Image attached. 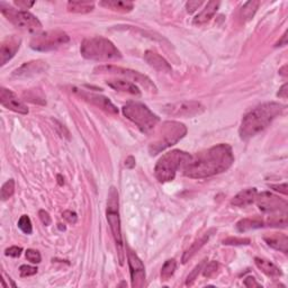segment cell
<instances>
[{"label": "cell", "instance_id": "cell-1", "mask_svg": "<svg viewBox=\"0 0 288 288\" xmlns=\"http://www.w3.org/2000/svg\"><path fill=\"white\" fill-rule=\"evenodd\" d=\"M233 162L234 154L232 147L228 144L221 143L192 156L190 162L184 169V173L193 179H203L226 171Z\"/></svg>", "mask_w": 288, "mask_h": 288}, {"label": "cell", "instance_id": "cell-2", "mask_svg": "<svg viewBox=\"0 0 288 288\" xmlns=\"http://www.w3.org/2000/svg\"><path fill=\"white\" fill-rule=\"evenodd\" d=\"M283 111L284 106L278 103H266L253 108L241 122L239 129L241 140L247 141L268 128L275 118L281 115Z\"/></svg>", "mask_w": 288, "mask_h": 288}, {"label": "cell", "instance_id": "cell-3", "mask_svg": "<svg viewBox=\"0 0 288 288\" xmlns=\"http://www.w3.org/2000/svg\"><path fill=\"white\" fill-rule=\"evenodd\" d=\"M153 131H155L153 141L149 145V152L151 155H156L161 151L175 145L187 134V128L183 123L176 121L163 122Z\"/></svg>", "mask_w": 288, "mask_h": 288}, {"label": "cell", "instance_id": "cell-4", "mask_svg": "<svg viewBox=\"0 0 288 288\" xmlns=\"http://www.w3.org/2000/svg\"><path fill=\"white\" fill-rule=\"evenodd\" d=\"M80 53L87 60L99 62L115 61L122 58L121 51L113 42L101 36L83 40L80 46Z\"/></svg>", "mask_w": 288, "mask_h": 288}, {"label": "cell", "instance_id": "cell-5", "mask_svg": "<svg viewBox=\"0 0 288 288\" xmlns=\"http://www.w3.org/2000/svg\"><path fill=\"white\" fill-rule=\"evenodd\" d=\"M192 156L189 153L181 150H172L167 152L158 160L154 168L155 178L160 183H169L175 179L177 171L186 168L190 162Z\"/></svg>", "mask_w": 288, "mask_h": 288}, {"label": "cell", "instance_id": "cell-6", "mask_svg": "<svg viewBox=\"0 0 288 288\" xmlns=\"http://www.w3.org/2000/svg\"><path fill=\"white\" fill-rule=\"evenodd\" d=\"M122 112L124 116L133 122L143 133L152 132L160 122V118L150 108L139 101H129L123 106Z\"/></svg>", "mask_w": 288, "mask_h": 288}, {"label": "cell", "instance_id": "cell-7", "mask_svg": "<svg viewBox=\"0 0 288 288\" xmlns=\"http://www.w3.org/2000/svg\"><path fill=\"white\" fill-rule=\"evenodd\" d=\"M106 217L111 227L114 240H115L118 259L120 264H124V250H123V238H122V228H121V218L120 213H118V194L115 187H111L108 194V203H107V213Z\"/></svg>", "mask_w": 288, "mask_h": 288}, {"label": "cell", "instance_id": "cell-8", "mask_svg": "<svg viewBox=\"0 0 288 288\" xmlns=\"http://www.w3.org/2000/svg\"><path fill=\"white\" fill-rule=\"evenodd\" d=\"M0 10L1 14L15 25L17 28L28 33H39L42 29V24L36 16L27 10H17L6 2H0Z\"/></svg>", "mask_w": 288, "mask_h": 288}, {"label": "cell", "instance_id": "cell-9", "mask_svg": "<svg viewBox=\"0 0 288 288\" xmlns=\"http://www.w3.org/2000/svg\"><path fill=\"white\" fill-rule=\"evenodd\" d=\"M94 72L97 74H112V75H117V77L126 78V80L129 79L133 83L141 84V86L144 89H146L147 91L156 92V87L154 86V83L151 81V79L149 77H146L145 74L140 73L139 71L125 69V68L117 67V66L105 65V66H99L95 68Z\"/></svg>", "mask_w": 288, "mask_h": 288}, {"label": "cell", "instance_id": "cell-10", "mask_svg": "<svg viewBox=\"0 0 288 288\" xmlns=\"http://www.w3.org/2000/svg\"><path fill=\"white\" fill-rule=\"evenodd\" d=\"M70 37L66 32L62 31H49L37 33L33 36L31 41V48L39 52H49L60 49L61 46L69 43Z\"/></svg>", "mask_w": 288, "mask_h": 288}, {"label": "cell", "instance_id": "cell-11", "mask_svg": "<svg viewBox=\"0 0 288 288\" xmlns=\"http://www.w3.org/2000/svg\"><path fill=\"white\" fill-rule=\"evenodd\" d=\"M162 112L172 117H195L205 112V107L198 101L183 100L163 106Z\"/></svg>", "mask_w": 288, "mask_h": 288}, {"label": "cell", "instance_id": "cell-12", "mask_svg": "<svg viewBox=\"0 0 288 288\" xmlns=\"http://www.w3.org/2000/svg\"><path fill=\"white\" fill-rule=\"evenodd\" d=\"M71 90L74 95L79 96L80 98L83 99L84 101H87V103L100 108L101 111H104L108 114H112V115H116V114H118L117 107L112 103L111 99L107 98V97H105L103 95L94 94V92H89L77 87H72Z\"/></svg>", "mask_w": 288, "mask_h": 288}, {"label": "cell", "instance_id": "cell-13", "mask_svg": "<svg viewBox=\"0 0 288 288\" xmlns=\"http://www.w3.org/2000/svg\"><path fill=\"white\" fill-rule=\"evenodd\" d=\"M257 205L265 213H278V212H287L288 204L285 200L276 196L269 192H264L257 195Z\"/></svg>", "mask_w": 288, "mask_h": 288}, {"label": "cell", "instance_id": "cell-14", "mask_svg": "<svg viewBox=\"0 0 288 288\" xmlns=\"http://www.w3.org/2000/svg\"><path fill=\"white\" fill-rule=\"evenodd\" d=\"M128 260L130 266L132 286L142 287L144 282H145V269H144L143 262L131 249H129L128 251Z\"/></svg>", "mask_w": 288, "mask_h": 288}, {"label": "cell", "instance_id": "cell-15", "mask_svg": "<svg viewBox=\"0 0 288 288\" xmlns=\"http://www.w3.org/2000/svg\"><path fill=\"white\" fill-rule=\"evenodd\" d=\"M0 103L9 111H12L18 114H23L26 115L28 114V108L18 97H17L14 92L7 88L0 89Z\"/></svg>", "mask_w": 288, "mask_h": 288}, {"label": "cell", "instance_id": "cell-16", "mask_svg": "<svg viewBox=\"0 0 288 288\" xmlns=\"http://www.w3.org/2000/svg\"><path fill=\"white\" fill-rule=\"evenodd\" d=\"M48 69H49L48 63L44 61H42V60L29 61V62H25L24 65H22L19 68H17L16 70H14L11 77L17 78V79L29 78V77H33V75L43 73V72H45Z\"/></svg>", "mask_w": 288, "mask_h": 288}, {"label": "cell", "instance_id": "cell-17", "mask_svg": "<svg viewBox=\"0 0 288 288\" xmlns=\"http://www.w3.org/2000/svg\"><path fill=\"white\" fill-rule=\"evenodd\" d=\"M20 43H22V40L17 36H8L2 41L0 45V65L5 66L15 57L17 51L20 48Z\"/></svg>", "mask_w": 288, "mask_h": 288}, {"label": "cell", "instance_id": "cell-18", "mask_svg": "<svg viewBox=\"0 0 288 288\" xmlns=\"http://www.w3.org/2000/svg\"><path fill=\"white\" fill-rule=\"evenodd\" d=\"M144 60L146 61L147 65L159 72L170 73V72L172 71L171 66L169 65V62L166 60V59L151 50H147L146 52L144 53Z\"/></svg>", "mask_w": 288, "mask_h": 288}, {"label": "cell", "instance_id": "cell-19", "mask_svg": "<svg viewBox=\"0 0 288 288\" xmlns=\"http://www.w3.org/2000/svg\"><path fill=\"white\" fill-rule=\"evenodd\" d=\"M108 87H111L112 89L116 91L125 92V94L130 95H135L140 96L141 95V91H140L139 87L137 84L133 83L132 81H129V80L125 79H109L106 81Z\"/></svg>", "mask_w": 288, "mask_h": 288}, {"label": "cell", "instance_id": "cell-20", "mask_svg": "<svg viewBox=\"0 0 288 288\" xmlns=\"http://www.w3.org/2000/svg\"><path fill=\"white\" fill-rule=\"evenodd\" d=\"M264 240L266 243L275 250H278L283 253L288 252V238L283 233H272V234L265 235Z\"/></svg>", "mask_w": 288, "mask_h": 288}, {"label": "cell", "instance_id": "cell-21", "mask_svg": "<svg viewBox=\"0 0 288 288\" xmlns=\"http://www.w3.org/2000/svg\"><path fill=\"white\" fill-rule=\"evenodd\" d=\"M219 5H221V2L219 1L207 2L204 9H203L200 14L194 18V25H198V26H201V25H204L207 22H210L216 12H217Z\"/></svg>", "mask_w": 288, "mask_h": 288}, {"label": "cell", "instance_id": "cell-22", "mask_svg": "<svg viewBox=\"0 0 288 288\" xmlns=\"http://www.w3.org/2000/svg\"><path fill=\"white\" fill-rule=\"evenodd\" d=\"M258 195V190L256 188H248L244 189L239 194H236L233 200L231 201V204L235 207H245L253 202H256Z\"/></svg>", "mask_w": 288, "mask_h": 288}, {"label": "cell", "instance_id": "cell-23", "mask_svg": "<svg viewBox=\"0 0 288 288\" xmlns=\"http://www.w3.org/2000/svg\"><path fill=\"white\" fill-rule=\"evenodd\" d=\"M256 266L259 268L262 273H264L266 276L268 277H279L282 276V270L278 268V267L273 264L272 261L262 259V258H256L255 259Z\"/></svg>", "mask_w": 288, "mask_h": 288}, {"label": "cell", "instance_id": "cell-24", "mask_svg": "<svg viewBox=\"0 0 288 288\" xmlns=\"http://www.w3.org/2000/svg\"><path fill=\"white\" fill-rule=\"evenodd\" d=\"M99 5L120 12H130L134 8V3L132 1H123V0H105V1H100Z\"/></svg>", "mask_w": 288, "mask_h": 288}, {"label": "cell", "instance_id": "cell-25", "mask_svg": "<svg viewBox=\"0 0 288 288\" xmlns=\"http://www.w3.org/2000/svg\"><path fill=\"white\" fill-rule=\"evenodd\" d=\"M210 236H211V232L206 233V234L203 236V238H201L200 240L195 241V242L184 252L183 258H181V262H183V264H186V262L192 259V258L196 255V253L200 251L203 247H204L205 243L207 242V241H209Z\"/></svg>", "mask_w": 288, "mask_h": 288}, {"label": "cell", "instance_id": "cell-26", "mask_svg": "<svg viewBox=\"0 0 288 288\" xmlns=\"http://www.w3.org/2000/svg\"><path fill=\"white\" fill-rule=\"evenodd\" d=\"M260 2L258 0H250L247 1L242 6L240 10V18L243 20V22H249V20L252 19V17L255 16V14L259 8Z\"/></svg>", "mask_w": 288, "mask_h": 288}, {"label": "cell", "instance_id": "cell-27", "mask_svg": "<svg viewBox=\"0 0 288 288\" xmlns=\"http://www.w3.org/2000/svg\"><path fill=\"white\" fill-rule=\"evenodd\" d=\"M68 10L70 12H77V14H88L94 10L95 3L92 1H69L68 2Z\"/></svg>", "mask_w": 288, "mask_h": 288}, {"label": "cell", "instance_id": "cell-28", "mask_svg": "<svg viewBox=\"0 0 288 288\" xmlns=\"http://www.w3.org/2000/svg\"><path fill=\"white\" fill-rule=\"evenodd\" d=\"M264 226V222L260 218H243L236 223V228L239 232H248Z\"/></svg>", "mask_w": 288, "mask_h": 288}, {"label": "cell", "instance_id": "cell-29", "mask_svg": "<svg viewBox=\"0 0 288 288\" xmlns=\"http://www.w3.org/2000/svg\"><path fill=\"white\" fill-rule=\"evenodd\" d=\"M267 223L270 226L276 227H286L287 226V212H278L269 216L267 219Z\"/></svg>", "mask_w": 288, "mask_h": 288}, {"label": "cell", "instance_id": "cell-30", "mask_svg": "<svg viewBox=\"0 0 288 288\" xmlns=\"http://www.w3.org/2000/svg\"><path fill=\"white\" fill-rule=\"evenodd\" d=\"M176 268L177 262L175 259L167 260L164 262L162 269H161V279H162V281H168L169 278H171L176 272Z\"/></svg>", "mask_w": 288, "mask_h": 288}, {"label": "cell", "instance_id": "cell-31", "mask_svg": "<svg viewBox=\"0 0 288 288\" xmlns=\"http://www.w3.org/2000/svg\"><path fill=\"white\" fill-rule=\"evenodd\" d=\"M15 193V181L14 179L7 180L1 187V200L5 202L14 195Z\"/></svg>", "mask_w": 288, "mask_h": 288}, {"label": "cell", "instance_id": "cell-32", "mask_svg": "<svg viewBox=\"0 0 288 288\" xmlns=\"http://www.w3.org/2000/svg\"><path fill=\"white\" fill-rule=\"evenodd\" d=\"M18 227L24 233H26V234H31L32 231H33L31 218H29L27 215L20 216V218H19V221H18Z\"/></svg>", "mask_w": 288, "mask_h": 288}, {"label": "cell", "instance_id": "cell-33", "mask_svg": "<svg viewBox=\"0 0 288 288\" xmlns=\"http://www.w3.org/2000/svg\"><path fill=\"white\" fill-rule=\"evenodd\" d=\"M250 239L247 238H227L223 241L225 245H248L250 244Z\"/></svg>", "mask_w": 288, "mask_h": 288}, {"label": "cell", "instance_id": "cell-34", "mask_svg": "<svg viewBox=\"0 0 288 288\" xmlns=\"http://www.w3.org/2000/svg\"><path fill=\"white\" fill-rule=\"evenodd\" d=\"M218 269V262L216 261H211L210 264H207V266L205 267L204 272H203V275H204V277L206 278H211L213 275L216 274Z\"/></svg>", "mask_w": 288, "mask_h": 288}, {"label": "cell", "instance_id": "cell-35", "mask_svg": "<svg viewBox=\"0 0 288 288\" xmlns=\"http://www.w3.org/2000/svg\"><path fill=\"white\" fill-rule=\"evenodd\" d=\"M203 265H204V261H202L200 265H197L196 267H195V268L193 269V272L190 273L189 276L187 277V281H186V285H187V286H192L193 285L194 282L196 281L198 274H200V272L202 270Z\"/></svg>", "mask_w": 288, "mask_h": 288}, {"label": "cell", "instance_id": "cell-36", "mask_svg": "<svg viewBox=\"0 0 288 288\" xmlns=\"http://www.w3.org/2000/svg\"><path fill=\"white\" fill-rule=\"evenodd\" d=\"M36 273H37L36 267L23 265V266H20V268H19V274H20V276H22V277L33 276V275H35Z\"/></svg>", "mask_w": 288, "mask_h": 288}, {"label": "cell", "instance_id": "cell-37", "mask_svg": "<svg viewBox=\"0 0 288 288\" xmlns=\"http://www.w3.org/2000/svg\"><path fill=\"white\" fill-rule=\"evenodd\" d=\"M26 258L28 261H31L32 264H40L41 262V255L39 251H36V250H33V249H28L26 251Z\"/></svg>", "mask_w": 288, "mask_h": 288}, {"label": "cell", "instance_id": "cell-38", "mask_svg": "<svg viewBox=\"0 0 288 288\" xmlns=\"http://www.w3.org/2000/svg\"><path fill=\"white\" fill-rule=\"evenodd\" d=\"M63 218L66 219L67 222H69L70 224H75L78 221V215L75 212H72V211H65L63 212Z\"/></svg>", "mask_w": 288, "mask_h": 288}, {"label": "cell", "instance_id": "cell-39", "mask_svg": "<svg viewBox=\"0 0 288 288\" xmlns=\"http://www.w3.org/2000/svg\"><path fill=\"white\" fill-rule=\"evenodd\" d=\"M54 124H56V129H57L59 134H60L62 138H67L68 140H70V133H69V131L66 129L65 125H62L61 123H59L56 120H54Z\"/></svg>", "mask_w": 288, "mask_h": 288}, {"label": "cell", "instance_id": "cell-40", "mask_svg": "<svg viewBox=\"0 0 288 288\" xmlns=\"http://www.w3.org/2000/svg\"><path fill=\"white\" fill-rule=\"evenodd\" d=\"M22 251H23V249L20 248V247H10V248L6 249L5 255L9 256V257L17 258V257L20 256V253H22Z\"/></svg>", "mask_w": 288, "mask_h": 288}, {"label": "cell", "instance_id": "cell-41", "mask_svg": "<svg viewBox=\"0 0 288 288\" xmlns=\"http://www.w3.org/2000/svg\"><path fill=\"white\" fill-rule=\"evenodd\" d=\"M203 5V1H188L186 3V9L189 14H193L194 11H196L198 8Z\"/></svg>", "mask_w": 288, "mask_h": 288}, {"label": "cell", "instance_id": "cell-42", "mask_svg": "<svg viewBox=\"0 0 288 288\" xmlns=\"http://www.w3.org/2000/svg\"><path fill=\"white\" fill-rule=\"evenodd\" d=\"M15 5L19 8L20 10H25L31 8L34 5V1H26V0H16Z\"/></svg>", "mask_w": 288, "mask_h": 288}, {"label": "cell", "instance_id": "cell-43", "mask_svg": "<svg viewBox=\"0 0 288 288\" xmlns=\"http://www.w3.org/2000/svg\"><path fill=\"white\" fill-rule=\"evenodd\" d=\"M39 216H40V219L42 221V223L44 224V225H50L51 224V216L50 214L48 213V212L44 211V210H41L39 212Z\"/></svg>", "mask_w": 288, "mask_h": 288}, {"label": "cell", "instance_id": "cell-44", "mask_svg": "<svg viewBox=\"0 0 288 288\" xmlns=\"http://www.w3.org/2000/svg\"><path fill=\"white\" fill-rule=\"evenodd\" d=\"M270 188H273L276 190V192H279L287 196L288 195V187H287V184H281V185H270Z\"/></svg>", "mask_w": 288, "mask_h": 288}, {"label": "cell", "instance_id": "cell-45", "mask_svg": "<svg viewBox=\"0 0 288 288\" xmlns=\"http://www.w3.org/2000/svg\"><path fill=\"white\" fill-rule=\"evenodd\" d=\"M244 285L247 286V287H249V288H251V287H260V286H261L259 283H257V282H256V279L253 278V277H248V278H245Z\"/></svg>", "mask_w": 288, "mask_h": 288}, {"label": "cell", "instance_id": "cell-46", "mask_svg": "<svg viewBox=\"0 0 288 288\" xmlns=\"http://www.w3.org/2000/svg\"><path fill=\"white\" fill-rule=\"evenodd\" d=\"M287 89H288V84L287 83L283 84L282 88L279 89V92L277 94V96L281 97V98H283V99H286L287 96H288V90H287Z\"/></svg>", "mask_w": 288, "mask_h": 288}, {"label": "cell", "instance_id": "cell-47", "mask_svg": "<svg viewBox=\"0 0 288 288\" xmlns=\"http://www.w3.org/2000/svg\"><path fill=\"white\" fill-rule=\"evenodd\" d=\"M125 166L130 169H132L135 166V159L133 158L132 155H130V156H128V158H126Z\"/></svg>", "mask_w": 288, "mask_h": 288}, {"label": "cell", "instance_id": "cell-48", "mask_svg": "<svg viewBox=\"0 0 288 288\" xmlns=\"http://www.w3.org/2000/svg\"><path fill=\"white\" fill-rule=\"evenodd\" d=\"M285 45H287V32L284 33V35L282 36V39L277 42L276 45H275V46H277V48H278V46H285Z\"/></svg>", "mask_w": 288, "mask_h": 288}, {"label": "cell", "instance_id": "cell-49", "mask_svg": "<svg viewBox=\"0 0 288 288\" xmlns=\"http://www.w3.org/2000/svg\"><path fill=\"white\" fill-rule=\"evenodd\" d=\"M286 70H287V66H284L281 70H279V73H281L282 75H284V77H286L287 75V72H286Z\"/></svg>", "mask_w": 288, "mask_h": 288}, {"label": "cell", "instance_id": "cell-50", "mask_svg": "<svg viewBox=\"0 0 288 288\" xmlns=\"http://www.w3.org/2000/svg\"><path fill=\"white\" fill-rule=\"evenodd\" d=\"M58 183H59V185H61V186L65 184V180H63V178L61 175L58 176Z\"/></svg>", "mask_w": 288, "mask_h": 288}]
</instances>
